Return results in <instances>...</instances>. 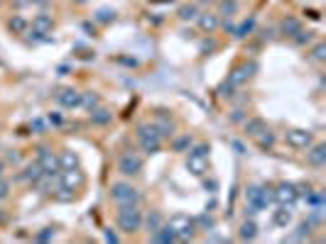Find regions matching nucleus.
Masks as SVG:
<instances>
[{"label": "nucleus", "mask_w": 326, "mask_h": 244, "mask_svg": "<svg viewBox=\"0 0 326 244\" xmlns=\"http://www.w3.org/2000/svg\"><path fill=\"white\" fill-rule=\"evenodd\" d=\"M186 169L197 178H204L209 174V144H197V147L191 144L186 156Z\"/></svg>", "instance_id": "f257e3e1"}, {"label": "nucleus", "mask_w": 326, "mask_h": 244, "mask_svg": "<svg viewBox=\"0 0 326 244\" xmlns=\"http://www.w3.org/2000/svg\"><path fill=\"white\" fill-rule=\"evenodd\" d=\"M165 225H167V227L177 234V242H186V239H191V237H194V230H197L194 217L184 215V213H174V215H172Z\"/></svg>", "instance_id": "f03ea898"}, {"label": "nucleus", "mask_w": 326, "mask_h": 244, "mask_svg": "<svg viewBox=\"0 0 326 244\" xmlns=\"http://www.w3.org/2000/svg\"><path fill=\"white\" fill-rule=\"evenodd\" d=\"M162 139L165 137L159 135V130H157L155 125H140L138 127V142H140L145 154H157V151L162 149Z\"/></svg>", "instance_id": "7ed1b4c3"}, {"label": "nucleus", "mask_w": 326, "mask_h": 244, "mask_svg": "<svg viewBox=\"0 0 326 244\" xmlns=\"http://www.w3.org/2000/svg\"><path fill=\"white\" fill-rule=\"evenodd\" d=\"M118 227L123 232H138L142 227V213L138 205H118Z\"/></svg>", "instance_id": "20e7f679"}, {"label": "nucleus", "mask_w": 326, "mask_h": 244, "mask_svg": "<svg viewBox=\"0 0 326 244\" xmlns=\"http://www.w3.org/2000/svg\"><path fill=\"white\" fill-rule=\"evenodd\" d=\"M111 198L115 205H138L140 203V190L125 181H118L111 186Z\"/></svg>", "instance_id": "39448f33"}, {"label": "nucleus", "mask_w": 326, "mask_h": 244, "mask_svg": "<svg viewBox=\"0 0 326 244\" xmlns=\"http://www.w3.org/2000/svg\"><path fill=\"white\" fill-rule=\"evenodd\" d=\"M59 188L61 190H79L81 186H84V171L76 166V169H64V171H59Z\"/></svg>", "instance_id": "423d86ee"}, {"label": "nucleus", "mask_w": 326, "mask_h": 244, "mask_svg": "<svg viewBox=\"0 0 326 244\" xmlns=\"http://www.w3.org/2000/svg\"><path fill=\"white\" fill-rule=\"evenodd\" d=\"M118 171L123 176H138L142 171V156L138 151H125L120 159H118Z\"/></svg>", "instance_id": "0eeeda50"}, {"label": "nucleus", "mask_w": 326, "mask_h": 244, "mask_svg": "<svg viewBox=\"0 0 326 244\" xmlns=\"http://www.w3.org/2000/svg\"><path fill=\"white\" fill-rule=\"evenodd\" d=\"M284 139H287V144H289L292 149H299V151H307L314 144L312 132H309V130H299V127L297 130H289Z\"/></svg>", "instance_id": "6e6552de"}, {"label": "nucleus", "mask_w": 326, "mask_h": 244, "mask_svg": "<svg viewBox=\"0 0 326 244\" xmlns=\"http://www.w3.org/2000/svg\"><path fill=\"white\" fill-rule=\"evenodd\" d=\"M245 200H248V205H253L255 210H263V208L270 205L272 193H270V188H263V186H250L245 190Z\"/></svg>", "instance_id": "1a4fd4ad"}, {"label": "nucleus", "mask_w": 326, "mask_h": 244, "mask_svg": "<svg viewBox=\"0 0 326 244\" xmlns=\"http://www.w3.org/2000/svg\"><path fill=\"white\" fill-rule=\"evenodd\" d=\"M272 198L277 200V205H289V208H295V203L299 200L295 183H280L277 188L272 190Z\"/></svg>", "instance_id": "9d476101"}, {"label": "nucleus", "mask_w": 326, "mask_h": 244, "mask_svg": "<svg viewBox=\"0 0 326 244\" xmlns=\"http://www.w3.org/2000/svg\"><path fill=\"white\" fill-rule=\"evenodd\" d=\"M255 71H257L255 61H250V64H241V66H236L231 73H228V83H231L233 88H238V86H243V83L248 81Z\"/></svg>", "instance_id": "9b49d317"}, {"label": "nucleus", "mask_w": 326, "mask_h": 244, "mask_svg": "<svg viewBox=\"0 0 326 244\" xmlns=\"http://www.w3.org/2000/svg\"><path fill=\"white\" fill-rule=\"evenodd\" d=\"M40 166L47 176H57L59 174V156L52 154L47 147H40Z\"/></svg>", "instance_id": "f8f14e48"}, {"label": "nucleus", "mask_w": 326, "mask_h": 244, "mask_svg": "<svg viewBox=\"0 0 326 244\" xmlns=\"http://www.w3.org/2000/svg\"><path fill=\"white\" fill-rule=\"evenodd\" d=\"M57 100H59V105H61V108L74 110V108H79V105H81V93H79L76 88H64V91H59L57 93Z\"/></svg>", "instance_id": "ddd939ff"}, {"label": "nucleus", "mask_w": 326, "mask_h": 244, "mask_svg": "<svg viewBox=\"0 0 326 244\" xmlns=\"http://www.w3.org/2000/svg\"><path fill=\"white\" fill-rule=\"evenodd\" d=\"M307 161L312 164L314 169H321L326 164V144H312L307 149Z\"/></svg>", "instance_id": "4468645a"}, {"label": "nucleus", "mask_w": 326, "mask_h": 244, "mask_svg": "<svg viewBox=\"0 0 326 244\" xmlns=\"http://www.w3.org/2000/svg\"><path fill=\"white\" fill-rule=\"evenodd\" d=\"M52 29H54L52 15H37V17L32 20V32H35V34H49Z\"/></svg>", "instance_id": "2eb2a0df"}, {"label": "nucleus", "mask_w": 326, "mask_h": 244, "mask_svg": "<svg viewBox=\"0 0 326 244\" xmlns=\"http://www.w3.org/2000/svg\"><path fill=\"white\" fill-rule=\"evenodd\" d=\"M292 222V208L289 205H277V210H272V225L275 227H287Z\"/></svg>", "instance_id": "dca6fc26"}, {"label": "nucleus", "mask_w": 326, "mask_h": 244, "mask_svg": "<svg viewBox=\"0 0 326 244\" xmlns=\"http://www.w3.org/2000/svg\"><path fill=\"white\" fill-rule=\"evenodd\" d=\"M243 127H245L248 137H253V139H255L257 135H263V132L268 130V122L263 120V117H248V120L243 122Z\"/></svg>", "instance_id": "f3484780"}, {"label": "nucleus", "mask_w": 326, "mask_h": 244, "mask_svg": "<svg viewBox=\"0 0 326 244\" xmlns=\"http://www.w3.org/2000/svg\"><path fill=\"white\" fill-rule=\"evenodd\" d=\"M197 22H199V27L204 29V32H216L218 29V15H213V13H201V15H197Z\"/></svg>", "instance_id": "a211bd4d"}, {"label": "nucleus", "mask_w": 326, "mask_h": 244, "mask_svg": "<svg viewBox=\"0 0 326 244\" xmlns=\"http://www.w3.org/2000/svg\"><path fill=\"white\" fill-rule=\"evenodd\" d=\"M142 222H145V227H147V232H150V234H155V232L165 225V215H162L159 210H150V213H147V217H142Z\"/></svg>", "instance_id": "6ab92c4d"}, {"label": "nucleus", "mask_w": 326, "mask_h": 244, "mask_svg": "<svg viewBox=\"0 0 326 244\" xmlns=\"http://www.w3.org/2000/svg\"><path fill=\"white\" fill-rule=\"evenodd\" d=\"M42 176H44V171H42V166H40V161H32L29 166H25V171L20 174V178L27 181V183H37Z\"/></svg>", "instance_id": "aec40b11"}, {"label": "nucleus", "mask_w": 326, "mask_h": 244, "mask_svg": "<svg viewBox=\"0 0 326 244\" xmlns=\"http://www.w3.org/2000/svg\"><path fill=\"white\" fill-rule=\"evenodd\" d=\"M152 125L159 130V135H162V137H172V135H174V122H172L165 112H159V115H157V120L152 122Z\"/></svg>", "instance_id": "412c9836"}, {"label": "nucleus", "mask_w": 326, "mask_h": 244, "mask_svg": "<svg viewBox=\"0 0 326 244\" xmlns=\"http://www.w3.org/2000/svg\"><path fill=\"white\" fill-rule=\"evenodd\" d=\"M280 29H282V34H287V37H295L299 29H302V22H299L297 17H284L282 22H280Z\"/></svg>", "instance_id": "4be33fe9"}, {"label": "nucleus", "mask_w": 326, "mask_h": 244, "mask_svg": "<svg viewBox=\"0 0 326 244\" xmlns=\"http://www.w3.org/2000/svg\"><path fill=\"white\" fill-rule=\"evenodd\" d=\"M191 144H194V139H191V135H179L172 139V149L179 151V154H184V151L191 149Z\"/></svg>", "instance_id": "5701e85b"}, {"label": "nucleus", "mask_w": 326, "mask_h": 244, "mask_svg": "<svg viewBox=\"0 0 326 244\" xmlns=\"http://www.w3.org/2000/svg\"><path fill=\"white\" fill-rule=\"evenodd\" d=\"M257 237V225H255V220L250 217V220H245L241 225V239L243 242H250V239H255Z\"/></svg>", "instance_id": "b1692460"}, {"label": "nucleus", "mask_w": 326, "mask_h": 244, "mask_svg": "<svg viewBox=\"0 0 326 244\" xmlns=\"http://www.w3.org/2000/svg\"><path fill=\"white\" fill-rule=\"evenodd\" d=\"M79 166V156L74 154V151H61L59 154V171H64V169H76Z\"/></svg>", "instance_id": "393cba45"}, {"label": "nucleus", "mask_w": 326, "mask_h": 244, "mask_svg": "<svg viewBox=\"0 0 326 244\" xmlns=\"http://www.w3.org/2000/svg\"><path fill=\"white\" fill-rule=\"evenodd\" d=\"M113 120V112L106 108H93L91 110V122H96V125H108V122Z\"/></svg>", "instance_id": "a878e982"}, {"label": "nucleus", "mask_w": 326, "mask_h": 244, "mask_svg": "<svg viewBox=\"0 0 326 244\" xmlns=\"http://www.w3.org/2000/svg\"><path fill=\"white\" fill-rule=\"evenodd\" d=\"M152 239H155V242H162V244H170V242H177V234H174L167 225H162V227L152 234Z\"/></svg>", "instance_id": "bb28decb"}, {"label": "nucleus", "mask_w": 326, "mask_h": 244, "mask_svg": "<svg viewBox=\"0 0 326 244\" xmlns=\"http://www.w3.org/2000/svg\"><path fill=\"white\" fill-rule=\"evenodd\" d=\"M81 105H84L88 112H91L93 108H99V105H101L99 93H93V91H88V93H81Z\"/></svg>", "instance_id": "cd10ccee"}, {"label": "nucleus", "mask_w": 326, "mask_h": 244, "mask_svg": "<svg viewBox=\"0 0 326 244\" xmlns=\"http://www.w3.org/2000/svg\"><path fill=\"white\" fill-rule=\"evenodd\" d=\"M218 10L223 17H233V15L238 13V0H221L218 3Z\"/></svg>", "instance_id": "c85d7f7f"}, {"label": "nucleus", "mask_w": 326, "mask_h": 244, "mask_svg": "<svg viewBox=\"0 0 326 244\" xmlns=\"http://www.w3.org/2000/svg\"><path fill=\"white\" fill-rule=\"evenodd\" d=\"M255 139H257V144H260V149H265V151L275 147V135L270 132V127L265 130V132H263V135H257Z\"/></svg>", "instance_id": "c756f323"}, {"label": "nucleus", "mask_w": 326, "mask_h": 244, "mask_svg": "<svg viewBox=\"0 0 326 244\" xmlns=\"http://www.w3.org/2000/svg\"><path fill=\"white\" fill-rule=\"evenodd\" d=\"M312 227H314V220L309 217L307 222H302L297 227V232H295V239H304V237H309V232H312Z\"/></svg>", "instance_id": "7c9ffc66"}, {"label": "nucleus", "mask_w": 326, "mask_h": 244, "mask_svg": "<svg viewBox=\"0 0 326 244\" xmlns=\"http://www.w3.org/2000/svg\"><path fill=\"white\" fill-rule=\"evenodd\" d=\"M194 225L201 227V230H213V227H216V220H213L211 215H199L197 220H194Z\"/></svg>", "instance_id": "2f4dec72"}, {"label": "nucleus", "mask_w": 326, "mask_h": 244, "mask_svg": "<svg viewBox=\"0 0 326 244\" xmlns=\"http://www.w3.org/2000/svg\"><path fill=\"white\" fill-rule=\"evenodd\" d=\"M295 39V44H299V47H304V44H312L314 42V32H304V29H299L297 34L292 37Z\"/></svg>", "instance_id": "473e14b6"}, {"label": "nucleus", "mask_w": 326, "mask_h": 244, "mask_svg": "<svg viewBox=\"0 0 326 244\" xmlns=\"http://www.w3.org/2000/svg\"><path fill=\"white\" fill-rule=\"evenodd\" d=\"M10 29H13L15 34H22V32L27 29V22H25V17H20V15H15L13 20H10Z\"/></svg>", "instance_id": "72a5a7b5"}, {"label": "nucleus", "mask_w": 326, "mask_h": 244, "mask_svg": "<svg viewBox=\"0 0 326 244\" xmlns=\"http://www.w3.org/2000/svg\"><path fill=\"white\" fill-rule=\"evenodd\" d=\"M197 15H199L197 5H182L179 8V17L182 20H197Z\"/></svg>", "instance_id": "f704fd0d"}, {"label": "nucleus", "mask_w": 326, "mask_h": 244, "mask_svg": "<svg viewBox=\"0 0 326 244\" xmlns=\"http://www.w3.org/2000/svg\"><path fill=\"white\" fill-rule=\"evenodd\" d=\"M113 20H115V13L108 10V8H103V10L96 13V22H101V25H108V22H113Z\"/></svg>", "instance_id": "c9c22d12"}, {"label": "nucleus", "mask_w": 326, "mask_h": 244, "mask_svg": "<svg viewBox=\"0 0 326 244\" xmlns=\"http://www.w3.org/2000/svg\"><path fill=\"white\" fill-rule=\"evenodd\" d=\"M233 32H236V37H238V39H243V37H248V34L253 32V20H248V22H243L241 27H238V29H233Z\"/></svg>", "instance_id": "e433bc0d"}, {"label": "nucleus", "mask_w": 326, "mask_h": 244, "mask_svg": "<svg viewBox=\"0 0 326 244\" xmlns=\"http://www.w3.org/2000/svg\"><path fill=\"white\" fill-rule=\"evenodd\" d=\"M312 59H314V61H324V59H326V44H324V42H319V44L314 47Z\"/></svg>", "instance_id": "4c0bfd02"}, {"label": "nucleus", "mask_w": 326, "mask_h": 244, "mask_svg": "<svg viewBox=\"0 0 326 244\" xmlns=\"http://www.w3.org/2000/svg\"><path fill=\"white\" fill-rule=\"evenodd\" d=\"M37 239H40V242H49V239H54V230H52V227H44V230L37 234Z\"/></svg>", "instance_id": "58836bf2"}, {"label": "nucleus", "mask_w": 326, "mask_h": 244, "mask_svg": "<svg viewBox=\"0 0 326 244\" xmlns=\"http://www.w3.org/2000/svg\"><path fill=\"white\" fill-rule=\"evenodd\" d=\"M32 130H35V135H42L44 132V122L42 120H32V125H29Z\"/></svg>", "instance_id": "ea45409f"}, {"label": "nucleus", "mask_w": 326, "mask_h": 244, "mask_svg": "<svg viewBox=\"0 0 326 244\" xmlns=\"http://www.w3.org/2000/svg\"><path fill=\"white\" fill-rule=\"evenodd\" d=\"M8 190H10L8 181H5V178H0V200H3V198H8Z\"/></svg>", "instance_id": "a19ab883"}, {"label": "nucleus", "mask_w": 326, "mask_h": 244, "mask_svg": "<svg viewBox=\"0 0 326 244\" xmlns=\"http://www.w3.org/2000/svg\"><path fill=\"white\" fill-rule=\"evenodd\" d=\"M204 188L209 190V193H216V188H218V183H216V181H209V178H206V181H204Z\"/></svg>", "instance_id": "79ce46f5"}, {"label": "nucleus", "mask_w": 326, "mask_h": 244, "mask_svg": "<svg viewBox=\"0 0 326 244\" xmlns=\"http://www.w3.org/2000/svg\"><path fill=\"white\" fill-rule=\"evenodd\" d=\"M47 120L52 122V125H61V115H59V112H49V117H47Z\"/></svg>", "instance_id": "37998d69"}, {"label": "nucleus", "mask_w": 326, "mask_h": 244, "mask_svg": "<svg viewBox=\"0 0 326 244\" xmlns=\"http://www.w3.org/2000/svg\"><path fill=\"white\" fill-rule=\"evenodd\" d=\"M106 242H118V234H115V232H111V230H108V232H106Z\"/></svg>", "instance_id": "c03bdc74"}, {"label": "nucleus", "mask_w": 326, "mask_h": 244, "mask_svg": "<svg viewBox=\"0 0 326 244\" xmlns=\"http://www.w3.org/2000/svg\"><path fill=\"white\" fill-rule=\"evenodd\" d=\"M8 161L17 164V161H20V156H17V154H13V151H10V154H8Z\"/></svg>", "instance_id": "a18cd8bd"}, {"label": "nucleus", "mask_w": 326, "mask_h": 244, "mask_svg": "<svg viewBox=\"0 0 326 244\" xmlns=\"http://www.w3.org/2000/svg\"><path fill=\"white\" fill-rule=\"evenodd\" d=\"M5 220H8V215H5V213H3V210H0V225H3V222H5Z\"/></svg>", "instance_id": "49530a36"}, {"label": "nucleus", "mask_w": 326, "mask_h": 244, "mask_svg": "<svg viewBox=\"0 0 326 244\" xmlns=\"http://www.w3.org/2000/svg\"><path fill=\"white\" fill-rule=\"evenodd\" d=\"M25 3H37V5H42L44 0H25Z\"/></svg>", "instance_id": "de8ad7c7"}, {"label": "nucleus", "mask_w": 326, "mask_h": 244, "mask_svg": "<svg viewBox=\"0 0 326 244\" xmlns=\"http://www.w3.org/2000/svg\"><path fill=\"white\" fill-rule=\"evenodd\" d=\"M3 171H5V164L0 161V176H3Z\"/></svg>", "instance_id": "09e8293b"}, {"label": "nucleus", "mask_w": 326, "mask_h": 244, "mask_svg": "<svg viewBox=\"0 0 326 244\" xmlns=\"http://www.w3.org/2000/svg\"><path fill=\"white\" fill-rule=\"evenodd\" d=\"M197 3H204V5H209V3H213V0H197Z\"/></svg>", "instance_id": "8fccbe9b"}, {"label": "nucleus", "mask_w": 326, "mask_h": 244, "mask_svg": "<svg viewBox=\"0 0 326 244\" xmlns=\"http://www.w3.org/2000/svg\"><path fill=\"white\" fill-rule=\"evenodd\" d=\"M74 3H79V5H84V3H88V0H74Z\"/></svg>", "instance_id": "3c124183"}]
</instances>
